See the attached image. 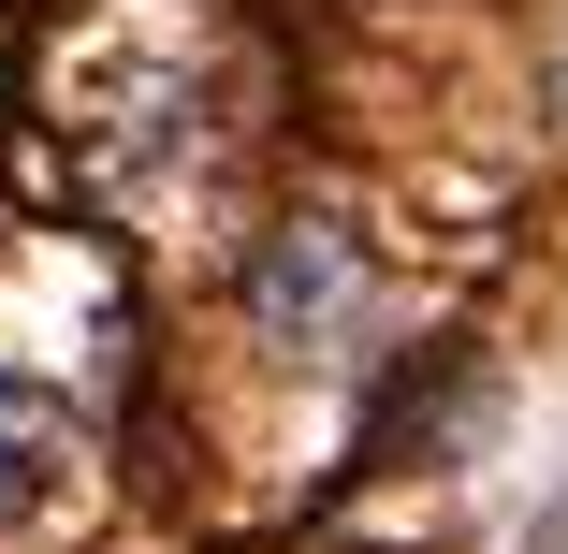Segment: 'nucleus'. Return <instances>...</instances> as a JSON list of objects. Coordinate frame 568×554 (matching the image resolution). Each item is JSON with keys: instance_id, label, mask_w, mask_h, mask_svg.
Returning <instances> with one entry per match:
<instances>
[{"instance_id": "f257e3e1", "label": "nucleus", "mask_w": 568, "mask_h": 554, "mask_svg": "<svg viewBox=\"0 0 568 554\" xmlns=\"http://www.w3.org/2000/svg\"><path fill=\"white\" fill-rule=\"evenodd\" d=\"M263 321L306 336V351H335V336L365 321V249L335 234V219H292V234L263 249Z\"/></svg>"}, {"instance_id": "f03ea898", "label": "nucleus", "mask_w": 568, "mask_h": 554, "mask_svg": "<svg viewBox=\"0 0 568 554\" xmlns=\"http://www.w3.org/2000/svg\"><path fill=\"white\" fill-rule=\"evenodd\" d=\"M59 467H73V409L30 394V380H0V511H44Z\"/></svg>"}]
</instances>
